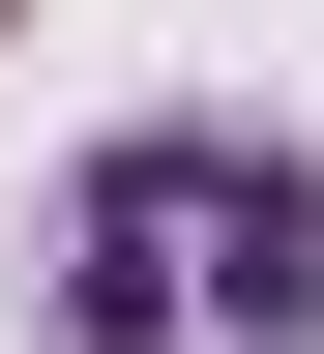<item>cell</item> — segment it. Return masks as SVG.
<instances>
[{"label": "cell", "mask_w": 324, "mask_h": 354, "mask_svg": "<svg viewBox=\"0 0 324 354\" xmlns=\"http://www.w3.org/2000/svg\"><path fill=\"white\" fill-rule=\"evenodd\" d=\"M30 354H324V148L236 88H148L30 177V266H0Z\"/></svg>", "instance_id": "cell-1"}, {"label": "cell", "mask_w": 324, "mask_h": 354, "mask_svg": "<svg viewBox=\"0 0 324 354\" xmlns=\"http://www.w3.org/2000/svg\"><path fill=\"white\" fill-rule=\"evenodd\" d=\"M0 30H30V0H0Z\"/></svg>", "instance_id": "cell-2"}]
</instances>
